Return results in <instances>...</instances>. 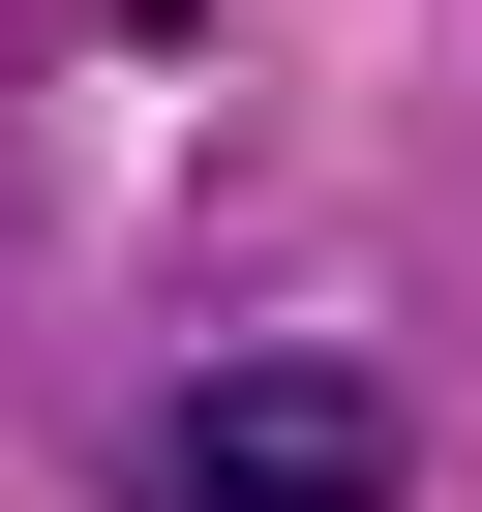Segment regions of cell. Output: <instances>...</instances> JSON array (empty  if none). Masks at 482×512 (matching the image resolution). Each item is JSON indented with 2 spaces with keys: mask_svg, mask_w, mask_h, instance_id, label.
<instances>
[{
  "mask_svg": "<svg viewBox=\"0 0 482 512\" xmlns=\"http://www.w3.org/2000/svg\"><path fill=\"white\" fill-rule=\"evenodd\" d=\"M121 512H392V392H362V362H211V392L121 452Z\"/></svg>",
  "mask_w": 482,
  "mask_h": 512,
  "instance_id": "6da1fadb",
  "label": "cell"
}]
</instances>
